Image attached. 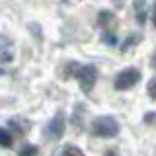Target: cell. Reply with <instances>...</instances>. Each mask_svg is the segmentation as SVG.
I'll return each instance as SVG.
<instances>
[{
    "instance_id": "obj_8",
    "label": "cell",
    "mask_w": 156,
    "mask_h": 156,
    "mask_svg": "<svg viewBox=\"0 0 156 156\" xmlns=\"http://www.w3.org/2000/svg\"><path fill=\"white\" fill-rule=\"evenodd\" d=\"M18 156H37V146H33V144H23L22 150L18 152Z\"/></svg>"
},
{
    "instance_id": "obj_10",
    "label": "cell",
    "mask_w": 156,
    "mask_h": 156,
    "mask_svg": "<svg viewBox=\"0 0 156 156\" xmlns=\"http://www.w3.org/2000/svg\"><path fill=\"white\" fill-rule=\"evenodd\" d=\"M146 92L150 100H156V78H150V82L146 84Z\"/></svg>"
},
{
    "instance_id": "obj_5",
    "label": "cell",
    "mask_w": 156,
    "mask_h": 156,
    "mask_svg": "<svg viewBox=\"0 0 156 156\" xmlns=\"http://www.w3.org/2000/svg\"><path fill=\"white\" fill-rule=\"evenodd\" d=\"M12 146V135L8 129L0 127V148H10Z\"/></svg>"
},
{
    "instance_id": "obj_11",
    "label": "cell",
    "mask_w": 156,
    "mask_h": 156,
    "mask_svg": "<svg viewBox=\"0 0 156 156\" xmlns=\"http://www.w3.org/2000/svg\"><path fill=\"white\" fill-rule=\"evenodd\" d=\"M143 121L146 125H156V111H148V113L143 117Z\"/></svg>"
},
{
    "instance_id": "obj_14",
    "label": "cell",
    "mask_w": 156,
    "mask_h": 156,
    "mask_svg": "<svg viewBox=\"0 0 156 156\" xmlns=\"http://www.w3.org/2000/svg\"><path fill=\"white\" fill-rule=\"evenodd\" d=\"M150 65H152V68L156 70V51L152 53V57H150Z\"/></svg>"
},
{
    "instance_id": "obj_7",
    "label": "cell",
    "mask_w": 156,
    "mask_h": 156,
    "mask_svg": "<svg viewBox=\"0 0 156 156\" xmlns=\"http://www.w3.org/2000/svg\"><path fill=\"white\" fill-rule=\"evenodd\" d=\"M61 156H84V152H82L76 144H66L65 148L61 150Z\"/></svg>"
},
{
    "instance_id": "obj_15",
    "label": "cell",
    "mask_w": 156,
    "mask_h": 156,
    "mask_svg": "<svg viewBox=\"0 0 156 156\" xmlns=\"http://www.w3.org/2000/svg\"><path fill=\"white\" fill-rule=\"evenodd\" d=\"M152 23L156 26V2H154V6H152Z\"/></svg>"
},
{
    "instance_id": "obj_3",
    "label": "cell",
    "mask_w": 156,
    "mask_h": 156,
    "mask_svg": "<svg viewBox=\"0 0 156 156\" xmlns=\"http://www.w3.org/2000/svg\"><path fill=\"white\" fill-rule=\"evenodd\" d=\"M140 80V70L139 68H125V70H121L119 74L115 76V90H129V88H133L135 84H139Z\"/></svg>"
},
{
    "instance_id": "obj_4",
    "label": "cell",
    "mask_w": 156,
    "mask_h": 156,
    "mask_svg": "<svg viewBox=\"0 0 156 156\" xmlns=\"http://www.w3.org/2000/svg\"><path fill=\"white\" fill-rule=\"evenodd\" d=\"M65 129H66V121H65V115L58 111V113L49 121L47 125V136L53 140H58L62 135H65Z\"/></svg>"
},
{
    "instance_id": "obj_9",
    "label": "cell",
    "mask_w": 156,
    "mask_h": 156,
    "mask_svg": "<svg viewBox=\"0 0 156 156\" xmlns=\"http://www.w3.org/2000/svg\"><path fill=\"white\" fill-rule=\"evenodd\" d=\"M135 8H136V14H139V22L143 23L144 22V0H135Z\"/></svg>"
},
{
    "instance_id": "obj_12",
    "label": "cell",
    "mask_w": 156,
    "mask_h": 156,
    "mask_svg": "<svg viewBox=\"0 0 156 156\" xmlns=\"http://www.w3.org/2000/svg\"><path fill=\"white\" fill-rule=\"evenodd\" d=\"M101 39H104L105 43H109V45H115L117 43V39H115V35L111 31H104V35H101Z\"/></svg>"
},
{
    "instance_id": "obj_13",
    "label": "cell",
    "mask_w": 156,
    "mask_h": 156,
    "mask_svg": "<svg viewBox=\"0 0 156 156\" xmlns=\"http://www.w3.org/2000/svg\"><path fill=\"white\" fill-rule=\"evenodd\" d=\"M133 41L136 43V41H139V37H135V35H131V37H129V39H127V41L123 43V51H127V49H129L131 45H133Z\"/></svg>"
},
{
    "instance_id": "obj_2",
    "label": "cell",
    "mask_w": 156,
    "mask_h": 156,
    "mask_svg": "<svg viewBox=\"0 0 156 156\" xmlns=\"http://www.w3.org/2000/svg\"><path fill=\"white\" fill-rule=\"evenodd\" d=\"M76 80H78V86H80L82 92H92V88L96 86V80H98V68L94 65H84V66H78V70L74 72Z\"/></svg>"
},
{
    "instance_id": "obj_6",
    "label": "cell",
    "mask_w": 156,
    "mask_h": 156,
    "mask_svg": "<svg viewBox=\"0 0 156 156\" xmlns=\"http://www.w3.org/2000/svg\"><path fill=\"white\" fill-rule=\"evenodd\" d=\"M109 22H113V14H111L109 10H101V12L98 14V23H100L101 27H107Z\"/></svg>"
},
{
    "instance_id": "obj_1",
    "label": "cell",
    "mask_w": 156,
    "mask_h": 156,
    "mask_svg": "<svg viewBox=\"0 0 156 156\" xmlns=\"http://www.w3.org/2000/svg\"><path fill=\"white\" fill-rule=\"evenodd\" d=\"M90 131L94 136H100V139H111L119 133V123L113 119L111 115H100L96 117L90 123Z\"/></svg>"
}]
</instances>
